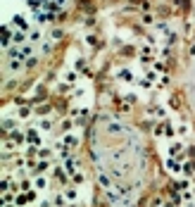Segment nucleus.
<instances>
[{
  "label": "nucleus",
  "mask_w": 195,
  "mask_h": 207,
  "mask_svg": "<svg viewBox=\"0 0 195 207\" xmlns=\"http://www.w3.org/2000/svg\"><path fill=\"white\" fill-rule=\"evenodd\" d=\"M181 150H183V145H181V143H174V145H171V150H169V152H171V155H178V152H181Z\"/></svg>",
  "instance_id": "0eeeda50"
},
{
  "label": "nucleus",
  "mask_w": 195,
  "mask_h": 207,
  "mask_svg": "<svg viewBox=\"0 0 195 207\" xmlns=\"http://www.w3.org/2000/svg\"><path fill=\"white\" fill-rule=\"evenodd\" d=\"M64 143L69 145V148H76V138H74V136H67V138H64Z\"/></svg>",
  "instance_id": "9b49d317"
},
{
  "label": "nucleus",
  "mask_w": 195,
  "mask_h": 207,
  "mask_svg": "<svg viewBox=\"0 0 195 207\" xmlns=\"http://www.w3.org/2000/svg\"><path fill=\"white\" fill-rule=\"evenodd\" d=\"M140 60H143V62H150V60H152V50H150V48H143V52H140Z\"/></svg>",
  "instance_id": "20e7f679"
},
{
  "label": "nucleus",
  "mask_w": 195,
  "mask_h": 207,
  "mask_svg": "<svg viewBox=\"0 0 195 207\" xmlns=\"http://www.w3.org/2000/svg\"><path fill=\"white\" fill-rule=\"evenodd\" d=\"M100 183H102V186H105V188H112V181H110V178H107V176H100Z\"/></svg>",
  "instance_id": "f8f14e48"
},
{
  "label": "nucleus",
  "mask_w": 195,
  "mask_h": 207,
  "mask_svg": "<svg viewBox=\"0 0 195 207\" xmlns=\"http://www.w3.org/2000/svg\"><path fill=\"white\" fill-rule=\"evenodd\" d=\"M29 112H31L29 107H22V110H19V114H22V117H29Z\"/></svg>",
  "instance_id": "2eb2a0df"
},
{
  "label": "nucleus",
  "mask_w": 195,
  "mask_h": 207,
  "mask_svg": "<svg viewBox=\"0 0 195 207\" xmlns=\"http://www.w3.org/2000/svg\"><path fill=\"white\" fill-rule=\"evenodd\" d=\"M45 186H48V181H45L43 176H38V178H36V188H38V190H43Z\"/></svg>",
  "instance_id": "423d86ee"
},
{
  "label": "nucleus",
  "mask_w": 195,
  "mask_h": 207,
  "mask_svg": "<svg viewBox=\"0 0 195 207\" xmlns=\"http://www.w3.org/2000/svg\"><path fill=\"white\" fill-rule=\"evenodd\" d=\"M12 24H14V26H19L22 31H26V22H24L22 17H14V19H12Z\"/></svg>",
  "instance_id": "39448f33"
},
{
  "label": "nucleus",
  "mask_w": 195,
  "mask_h": 207,
  "mask_svg": "<svg viewBox=\"0 0 195 207\" xmlns=\"http://www.w3.org/2000/svg\"><path fill=\"white\" fill-rule=\"evenodd\" d=\"M55 207H64V198H62V195L55 198Z\"/></svg>",
  "instance_id": "ddd939ff"
},
{
  "label": "nucleus",
  "mask_w": 195,
  "mask_h": 207,
  "mask_svg": "<svg viewBox=\"0 0 195 207\" xmlns=\"http://www.w3.org/2000/svg\"><path fill=\"white\" fill-rule=\"evenodd\" d=\"M50 129H52V124H50L48 119H43V122H40V131H50Z\"/></svg>",
  "instance_id": "9d476101"
},
{
  "label": "nucleus",
  "mask_w": 195,
  "mask_h": 207,
  "mask_svg": "<svg viewBox=\"0 0 195 207\" xmlns=\"http://www.w3.org/2000/svg\"><path fill=\"white\" fill-rule=\"evenodd\" d=\"M22 40H24V31H17L12 36V43H22Z\"/></svg>",
  "instance_id": "6e6552de"
},
{
  "label": "nucleus",
  "mask_w": 195,
  "mask_h": 207,
  "mask_svg": "<svg viewBox=\"0 0 195 207\" xmlns=\"http://www.w3.org/2000/svg\"><path fill=\"white\" fill-rule=\"evenodd\" d=\"M166 167H169V172H183V167H186V164H181V162H178V160H169V162H166Z\"/></svg>",
  "instance_id": "7ed1b4c3"
},
{
  "label": "nucleus",
  "mask_w": 195,
  "mask_h": 207,
  "mask_svg": "<svg viewBox=\"0 0 195 207\" xmlns=\"http://www.w3.org/2000/svg\"><path fill=\"white\" fill-rule=\"evenodd\" d=\"M81 181H83V174L76 172V174H74V183H81Z\"/></svg>",
  "instance_id": "4468645a"
},
{
  "label": "nucleus",
  "mask_w": 195,
  "mask_h": 207,
  "mask_svg": "<svg viewBox=\"0 0 195 207\" xmlns=\"http://www.w3.org/2000/svg\"><path fill=\"white\" fill-rule=\"evenodd\" d=\"M119 76H122L124 81H131V79H133V74H131V71H126V69H122V71H119Z\"/></svg>",
  "instance_id": "1a4fd4ad"
},
{
  "label": "nucleus",
  "mask_w": 195,
  "mask_h": 207,
  "mask_svg": "<svg viewBox=\"0 0 195 207\" xmlns=\"http://www.w3.org/2000/svg\"><path fill=\"white\" fill-rule=\"evenodd\" d=\"M29 38H31V40H38V38H40V34H38V31H31V34H29Z\"/></svg>",
  "instance_id": "f3484780"
},
{
  "label": "nucleus",
  "mask_w": 195,
  "mask_h": 207,
  "mask_svg": "<svg viewBox=\"0 0 195 207\" xmlns=\"http://www.w3.org/2000/svg\"><path fill=\"white\" fill-rule=\"evenodd\" d=\"M26 143H31L33 148H40V143H43V140H40V134H38L36 129H29V131H26Z\"/></svg>",
  "instance_id": "f257e3e1"
},
{
  "label": "nucleus",
  "mask_w": 195,
  "mask_h": 207,
  "mask_svg": "<svg viewBox=\"0 0 195 207\" xmlns=\"http://www.w3.org/2000/svg\"><path fill=\"white\" fill-rule=\"evenodd\" d=\"M36 169H38V172H45V169H48V162H40V164L36 167Z\"/></svg>",
  "instance_id": "dca6fc26"
},
{
  "label": "nucleus",
  "mask_w": 195,
  "mask_h": 207,
  "mask_svg": "<svg viewBox=\"0 0 195 207\" xmlns=\"http://www.w3.org/2000/svg\"><path fill=\"white\" fill-rule=\"evenodd\" d=\"M64 169L69 174H76V172H79V162H76L74 157H67V160H64Z\"/></svg>",
  "instance_id": "f03ea898"
},
{
  "label": "nucleus",
  "mask_w": 195,
  "mask_h": 207,
  "mask_svg": "<svg viewBox=\"0 0 195 207\" xmlns=\"http://www.w3.org/2000/svg\"><path fill=\"white\" fill-rule=\"evenodd\" d=\"M12 140H17V145H19V140H22V134H17V131H14V134H12Z\"/></svg>",
  "instance_id": "a211bd4d"
}]
</instances>
